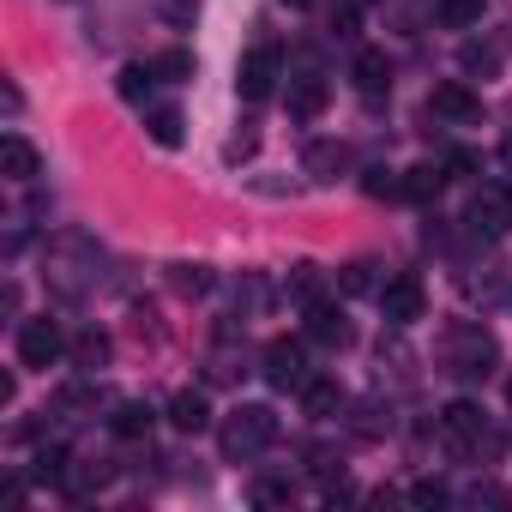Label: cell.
Instances as JSON below:
<instances>
[{
	"label": "cell",
	"instance_id": "obj_14",
	"mask_svg": "<svg viewBox=\"0 0 512 512\" xmlns=\"http://www.w3.org/2000/svg\"><path fill=\"white\" fill-rule=\"evenodd\" d=\"M169 422H175L181 434H199V428L211 422V404H205V392H175V398H169Z\"/></svg>",
	"mask_w": 512,
	"mask_h": 512
},
{
	"label": "cell",
	"instance_id": "obj_12",
	"mask_svg": "<svg viewBox=\"0 0 512 512\" xmlns=\"http://www.w3.org/2000/svg\"><path fill=\"white\" fill-rule=\"evenodd\" d=\"M308 338H314V344H326V350H344V344H350V326H344V314H338V308L314 302V308H308Z\"/></svg>",
	"mask_w": 512,
	"mask_h": 512
},
{
	"label": "cell",
	"instance_id": "obj_34",
	"mask_svg": "<svg viewBox=\"0 0 512 512\" xmlns=\"http://www.w3.org/2000/svg\"><path fill=\"white\" fill-rule=\"evenodd\" d=\"M506 404H512V380H506Z\"/></svg>",
	"mask_w": 512,
	"mask_h": 512
},
{
	"label": "cell",
	"instance_id": "obj_15",
	"mask_svg": "<svg viewBox=\"0 0 512 512\" xmlns=\"http://www.w3.org/2000/svg\"><path fill=\"white\" fill-rule=\"evenodd\" d=\"M338 404H344L338 380H314V374H308V386H302V410H308V416H338Z\"/></svg>",
	"mask_w": 512,
	"mask_h": 512
},
{
	"label": "cell",
	"instance_id": "obj_24",
	"mask_svg": "<svg viewBox=\"0 0 512 512\" xmlns=\"http://www.w3.org/2000/svg\"><path fill=\"white\" fill-rule=\"evenodd\" d=\"M464 67H470V73H494V67H500V55H494V49H482V43H464Z\"/></svg>",
	"mask_w": 512,
	"mask_h": 512
},
{
	"label": "cell",
	"instance_id": "obj_5",
	"mask_svg": "<svg viewBox=\"0 0 512 512\" xmlns=\"http://www.w3.org/2000/svg\"><path fill=\"white\" fill-rule=\"evenodd\" d=\"M428 115H440V121H458V127H470V121H482V97H476L470 85L446 79V85H434V91H428Z\"/></svg>",
	"mask_w": 512,
	"mask_h": 512
},
{
	"label": "cell",
	"instance_id": "obj_7",
	"mask_svg": "<svg viewBox=\"0 0 512 512\" xmlns=\"http://www.w3.org/2000/svg\"><path fill=\"white\" fill-rule=\"evenodd\" d=\"M470 223H476L482 235H506V229H512V187H476Z\"/></svg>",
	"mask_w": 512,
	"mask_h": 512
},
{
	"label": "cell",
	"instance_id": "obj_3",
	"mask_svg": "<svg viewBox=\"0 0 512 512\" xmlns=\"http://www.w3.org/2000/svg\"><path fill=\"white\" fill-rule=\"evenodd\" d=\"M380 314H386L392 326H416V320L428 314L422 284H416V278H386V284H380Z\"/></svg>",
	"mask_w": 512,
	"mask_h": 512
},
{
	"label": "cell",
	"instance_id": "obj_8",
	"mask_svg": "<svg viewBox=\"0 0 512 512\" xmlns=\"http://www.w3.org/2000/svg\"><path fill=\"white\" fill-rule=\"evenodd\" d=\"M302 163H308V175H314V181H338V175L350 169V145H344V139H314Z\"/></svg>",
	"mask_w": 512,
	"mask_h": 512
},
{
	"label": "cell",
	"instance_id": "obj_27",
	"mask_svg": "<svg viewBox=\"0 0 512 512\" xmlns=\"http://www.w3.org/2000/svg\"><path fill=\"white\" fill-rule=\"evenodd\" d=\"M205 284H211L205 266H181V272H175V290H205Z\"/></svg>",
	"mask_w": 512,
	"mask_h": 512
},
{
	"label": "cell",
	"instance_id": "obj_20",
	"mask_svg": "<svg viewBox=\"0 0 512 512\" xmlns=\"http://www.w3.org/2000/svg\"><path fill=\"white\" fill-rule=\"evenodd\" d=\"M145 428H151V410H145V404H121V410H115V434H127V440H139Z\"/></svg>",
	"mask_w": 512,
	"mask_h": 512
},
{
	"label": "cell",
	"instance_id": "obj_23",
	"mask_svg": "<svg viewBox=\"0 0 512 512\" xmlns=\"http://www.w3.org/2000/svg\"><path fill=\"white\" fill-rule=\"evenodd\" d=\"M476 13H482V0H440V19L446 25H470Z\"/></svg>",
	"mask_w": 512,
	"mask_h": 512
},
{
	"label": "cell",
	"instance_id": "obj_21",
	"mask_svg": "<svg viewBox=\"0 0 512 512\" xmlns=\"http://www.w3.org/2000/svg\"><path fill=\"white\" fill-rule=\"evenodd\" d=\"M31 476H37V482H67V452H61V446H43Z\"/></svg>",
	"mask_w": 512,
	"mask_h": 512
},
{
	"label": "cell",
	"instance_id": "obj_22",
	"mask_svg": "<svg viewBox=\"0 0 512 512\" xmlns=\"http://www.w3.org/2000/svg\"><path fill=\"white\" fill-rule=\"evenodd\" d=\"M374 199H404V181L392 175V169H368V181H362Z\"/></svg>",
	"mask_w": 512,
	"mask_h": 512
},
{
	"label": "cell",
	"instance_id": "obj_31",
	"mask_svg": "<svg viewBox=\"0 0 512 512\" xmlns=\"http://www.w3.org/2000/svg\"><path fill=\"white\" fill-rule=\"evenodd\" d=\"M500 163H506V169H512V133H506V139H500Z\"/></svg>",
	"mask_w": 512,
	"mask_h": 512
},
{
	"label": "cell",
	"instance_id": "obj_26",
	"mask_svg": "<svg viewBox=\"0 0 512 512\" xmlns=\"http://www.w3.org/2000/svg\"><path fill=\"white\" fill-rule=\"evenodd\" d=\"M253 500H260V506H284L290 500V482H260V488H253Z\"/></svg>",
	"mask_w": 512,
	"mask_h": 512
},
{
	"label": "cell",
	"instance_id": "obj_2",
	"mask_svg": "<svg viewBox=\"0 0 512 512\" xmlns=\"http://www.w3.org/2000/svg\"><path fill=\"white\" fill-rule=\"evenodd\" d=\"M67 356V338L55 320H25L19 326V368H55Z\"/></svg>",
	"mask_w": 512,
	"mask_h": 512
},
{
	"label": "cell",
	"instance_id": "obj_9",
	"mask_svg": "<svg viewBox=\"0 0 512 512\" xmlns=\"http://www.w3.org/2000/svg\"><path fill=\"white\" fill-rule=\"evenodd\" d=\"M350 79H356L362 97H380V91H392V61H386L380 49H362L356 67H350Z\"/></svg>",
	"mask_w": 512,
	"mask_h": 512
},
{
	"label": "cell",
	"instance_id": "obj_29",
	"mask_svg": "<svg viewBox=\"0 0 512 512\" xmlns=\"http://www.w3.org/2000/svg\"><path fill=\"white\" fill-rule=\"evenodd\" d=\"M446 169H452V175H470V169H476V157H470V151H452V157H446Z\"/></svg>",
	"mask_w": 512,
	"mask_h": 512
},
{
	"label": "cell",
	"instance_id": "obj_33",
	"mask_svg": "<svg viewBox=\"0 0 512 512\" xmlns=\"http://www.w3.org/2000/svg\"><path fill=\"white\" fill-rule=\"evenodd\" d=\"M284 7H308V0H284Z\"/></svg>",
	"mask_w": 512,
	"mask_h": 512
},
{
	"label": "cell",
	"instance_id": "obj_18",
	"mask_svg": "<svg viewBox=\"0 0 512 512\" xmlns=\"http://www.w3.org/2000/svg\"><path fill=\"white\" fill-rule=\"evenodd\" d=\"M440 181H446V175H440L434 163H422V169H410V181H404V199H416V205H428V199L440 193Z\"/></svg>",
	"mask_w": 512,
	"mask_h": 512
},
{
	"label": "cell",
	"instance_id": "obj_6",
	"mask_svg": "<svg viewBox=\"0 0 512 512\" xmlns=\"http://www.w3.org/2000/svg\"><path fill=\"white\" fill-rule=\"evenodd\" d=\"M278 73H284L278 49H253V55L241 61V97H247V103H266V97L278 91Z\"/></svg>",
	"mask_w": 512,
	"mask_h": 512
},
{
	"label": "cell",
	"instance_id": "obj_17",
	"mask_svg": "<svg viewBox=\"0 0 512 512\" xmlns=\"http://www.w3.org/2000/svg\"><path fill=\"white\" fill-rule=\"evenodd\" d=\"M73 362H79L85 374H97V368L109 362V338H103V332H79V338H73Z\"/></svg>",
	"mask_w": 512,
	"mask_h": 512
},
{
	"label": "cell",
	"instance_id": "obj_32",
	"mask_svg": "<svg viewBox=\"0 0 512 512\" xmlns=\"http://www.w3.org/2000/svg\"><path fill=\"white\" fill-rule=\"evenodd\" d=\"M350 7H374V0H350Z\"/></svg>",
	"mask_w": 512,
	"mask_h": 512
},
{
	"label": "cell",
	"instance_id": "obj_4",
	"mask_svg": "<svg viewBox=\"0 0 512 512\" xmlns=\"http://www.w3.org/2000/svg\"><path fill=\"white\" fill-rule=\"evenodd\" d=\"M266 380H272L278 392H302V386H308V356H302V344L272 338V344H266Z\"/></svg>",
	"mask_w": 512,
	"mask_h": 512
},
{
	"label": "cell",
	"instance_id": "obj_16",
	"mask_svg": "<svg viewBox=\"0 0 512 512\" xmlns=\"http://www.w3.org/2000/svg\"><path fill=\"white\" fill-rule=\"evenodd\" d=\"M145 133H151L163 151H175V145H181V109H151V115H145Z\"/></svg>",
	"mask_w": 512,
	"mask_h": 512
},
{
	"label": "cell",
	"instance_id": "obj_11",
	"mask_svg": "<svg viewBox=\"0 0 512 512\" xmlns=\"http://www.w3.org/2000/svg\"><path fill=\"white\" fill-rule=\"evenodd\" d=\"M326 103H332V85H326V79H296V85H290V115H296V121H320Z\"/></svg>",
	"mask_w": 512,
	"mask_h": 512
},
{
	"label": "cell",
	"instance_id": "obj_25",
	"mask_svg": "<svg viewBox=\"0 0 512 512\" xmlns=\"http://www.w3.org/2000/svg\"><path fill=\"white\" fill-rule=\"evenodd\" d=\"M157 73H163V79H187V73H193V55H187V49H169V55L157 61Z\"/></svg>",
	"mask_w": 512,
	"mask_h": 512
},
{
	"label": "cell",
	"instance_id": "obj_28",
	"mask_svg": "<svg viewBox=\"0 0 512 512\" xmlns=\"http://www.w3.org/2000/svg\"><path fill=\"white\" fill-rule=\"evenodd\" d=\"M344 290L362 296V290H368V266H350V272H344Z\"/></svg>",
	"mask_w": 512,
	"mask_h": 512
},
{
	"label": "cell",
	"instance_id": "obj_13",
	"mask_svg": "<svg viewBox=\"0 0 512 512\" xmlns=\"http://www.w3.org/2000/svg\"><path fill=\"white\" fill-rule=\"evenodd\" d=\"M440 434L452 440V446H470V440H482V410L476 404H446V416H440Z\"/></svg>",
	"mask_w": 512,
	"mask_h": 512
},
{
	"label": "cell",
	"instance_id": "obj_10",
	"mask_svg": "<svg viewBox=\"0 0 512 512\" xmlns=\"http://www.w3.org/2000/svg\"><path fill=\"white\" fill-rule=\"evenodd\" d=\"M37 145L25 139V133H7V139H0V169H7V181H31L37 175Z\"/></svg>",
	"mask_w": 512,
	"mask_h": 512
},
{
	"label": "cell",
	"instance_id": "obj_1",
	"mask_svg": "<svg viewBox=\"0 0 512 512\" xmlns=\"http://www.w3.org/2000/svg\"><path fill=\"white\" fill-rule=\"evenodd\" d=\"M272 440H278V416L266 404H241L223 422V458H253V452H266Z\"/></svg>",
	"mask_w": 512,
	"mask_h": 512
},
{
	"label": "cell",
	"instance_id": "obj_30",
	"mask_svg": "<svg viewBox=\"0 0 512 512\" xmlns=\"http://www.w3.org/2000/svg\"><path fill=\"white\" fill-rule=\"evenodd\" d=\"M416 500L434 506V500H446V488H440V482H416Z\"/></svg>",
	"mask_w": 512,
	"mask_h": 512
},
{
	"label": "cell",
	"instance_id": "obj_19",
	"mask_svg": "<svg viewBox=\"0 0 512 512\" xmlns=\"http://www.w3.org/2000/svg\"><path fill=\"white\" fill-rule=\"evenodd\" d=\"M151 85H157V67H121V97L127 103H145Z\"/></svg>",
	"mask_w": 512,
	"mask_h": 512
}]
</instances>
